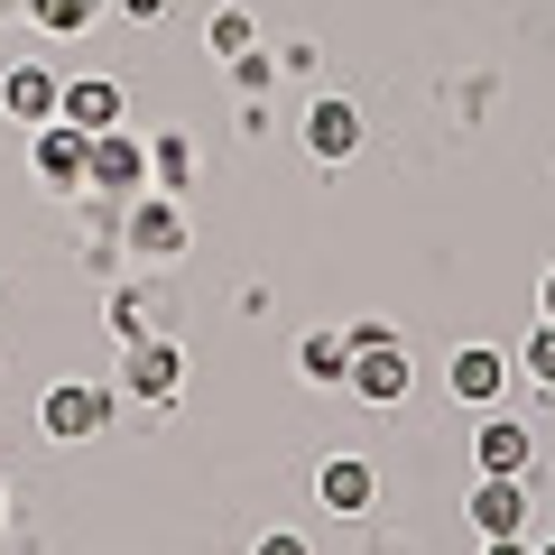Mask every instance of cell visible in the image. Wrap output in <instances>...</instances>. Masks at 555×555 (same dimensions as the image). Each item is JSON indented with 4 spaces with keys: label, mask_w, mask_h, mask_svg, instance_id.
I'll use <instances>...</instances> for the list:
<instances>
[{
    "label": "cell",
    "mask_w": 555,
    "mask_h": 555,
    "mask_svg": "<svg viewBox=\"0 0 555 555\" xmlns=\"http://www.w3.org/2000/svg\"><path fill=\"white\" fill-rule=\"evenodd\" d=\"M352 398L361 408H398V398H408V352H398L389 343V324H352Z\"/></svg>",
    "instance_id": "obj_1"
},
{
    "label": "cell",
    "mask_w": 555,
    "mask_h": 555,
    "mask_svg": "<svg viewBox=\"0 0 555 555\" xmlns=\"http://www.w3.org/2000/svg\"><path fill=\"white\" fill-rule=\"evenodd\" d=\"M38 426H47V436H102V426H112V389H93V379H65V389H47Z\"/></svg>",
    "instance_id": "obj_2"
},
{
    "label": "cell",
    "mask_w": 555,
    "mask_h": 555,
    "mask_svg": "<svg viewBox=\"0 0 555 555\" xmlns=\"http://www.w3.org/2000/svg\"><path fill=\"white\" fill-rule=\"evenodd\" d=\"M83 185H102V195H139L149 185V149L120 130H93V167H83Z\"/></svg>",
    "instance_id": "obj_3"
},
{
    "label": "cell",
    "mask_w": 555,
    "mask_h": 555,
    "mask_svg": "<svg viewBox=\"0 0 555 555\" xmlns=\"http://www.w3.org/2000/svg\"><path fill=\"white\" fill-rule=\"evenodd\" d=\"M83 167H93V139H83L75 120H47V130H38V177L56 185V195H75Z\"/></svg>",
    "instance_id": "obj_4"
},
{
    "label": "cell",
    "mask_w": 555,
    "mask_h": 555,
    "mask_svg": "<svg viewBox=\"0 0 555 555\" xmlns=\"http://www.w3.org/2000/svg\"><path fill=\"white\" fill-rule=\"evenodd\" d=\"M518 518H528V481L518 473H481L473 481V528L481 537H518Z\"/></svg>",
    "instance_id": "obj_5"
},
{
    "label": "cell",
    "mask_w": 555,
    "mask_h": 555,
    "mask_svg": "<svg viewBox=\"0 0 555 555\" xmlns=\"http://www.w3.org/2000/svg\"><path fill=\"white\" fill-rule=\"evenodd\" d=\"M120 352H130V361H120V389H130V398H167L185 379L177 343H149V334H139V343H120Z\"/></svg>",
    "instance_id": "obj_6"
},
{
    "label": "cell",
    "mask_w": 555,
    "mask_h": 555,
    "mask_svg": "<svg viewBox=\"0 0 555 555\" xmlns=\"http://www.w3.org/2000/svg\"><path fill=\"white\" fill-rule=\"evenodd\" d=\"M56 120H75L83 139H93V130H120V83H112V75L65 83V93H56Z\"/></svg>",
    "instance_id": "obj_7"
},
{
    "label": "cell",
    "mask_w": 555,
    "mask_h": 555,
    "mask_svg": "<svg viewBox=\"0 0 555 555\" xmlns=\"http://www.w3.org/2000/svg\"><path fill=\"white\" fill-rule=\"evenodd\" d=\"M306 149H315V158H352V149H361V112L334 102V93L306 102Z\"/></svg>",
    "instance_id": "obj_8"
},
{
    "label": "cell",
    "mask_w": 555,
    "mask_h": 555,
    "mask_svg": "<svg viewBox=\"0 0 555 555\" xmlns=\"http://www.w3.org/2000/svg\"><path fill=\"white\" fill-rule=\"evenodd\" d=\"M473 454H481V473H528V426L518 416H481V436H473Z\"/></svg>",
    "instance_id": "obj_9"
},
{
    "label": "cell",
    "mask_w": 555,
    "mask_h": 555,
    "mask_svg": "<svg viewBox=\"0 0 555 555\" xmlns=\"http://www.w3.org/2000/svg\"><path fill=\"white\" fill-rule=\"evenodd\" d=\"M56 93H65V83L47 75V65H20V75L0 83V102H10V120H38V130L56 120Z\"/></svg>",
    "instance_id": "obj_10"
},
{
    "label": "cell",
    "mask_w": 555,
    "mask_h": 555,
    "mask_svg": "<svg viewBox=\"0 0 555 555\" xmlns=\"http://www.w3.org/2000/svg\"><path fill=\"white\" fill-rule=\"evenodd\" d=\"M444 379H454V398L491 408V398H500V379H509V361H500L491 343H473V352H454V371H444Z\"/></svg>",
    "instance_id": "obj_11"
},
{
    "label": "cell",
    "mask_w": 555,
    "mask_h": 555,
    "mask_svg": "<svg viewBox=\"0 0 555 555\" xmlns=\"http://www.w3.org/2000/svg\"><path fill=\"white\" fill-rule=\"evenodd\" d=\"M315 491H324V509H343V518H352V509H371V491H379V481H371V463H361V454H334Z\"/></svg>",
    "instance_id": "obj_12"
},
{
    "label": "cell",
    "mask_w": 555,
    "mask_h": 555,
    "mask_svg": "<svg viewBox=\"0 0 555 555\" xmlns=\"http://www.w3.org/2000/svg\"><path fill=\"white\" fill-rule=\"evenodd\" d=\"M297 371H306V379H343V371H352V334H334V324L306 334V343H297Z\"/></svg>",
    "instance_id": "obj_13"
},
{
    "label": "cell",
    "mask_w": 555,
    "mask_h": 555,
    "mask_svg": "<svg viewBox=\"0 0 555 555\" xmlns=\"http://www.w3.org/2000/svg\"><path fill=\"white\" fill-rule=\"evenodd\" d=\"M130 241H139V250H149V259H177V214H167V204H139V214H130Z\"/></svg>",
    "instance_id": "obj_14"
},
{
    "label": "cell",
    "mask_w": 555,
    "mask_h": 555,
    "mask_svg": "<svg viewBox=\"0 0 555 555\" xmlns=\"http://www.w3.org/2000/svg\"><path fill=\"white\" fill-rule=\"evenodd\" d=\"M38 10V28H56V38H83V28L102 20V0H28Z\"/></svg>",
    "instance_id": "obj_15"
},
{
    "label": "cell",
    "mask_w": 555,
    "mask_h": 555,
    "mask_svg": "<svg viewBox=\"0 0 555 555\" xmlns=\"http://www.w3.org/2000/svg\"><path fill=\"white\" fill-rule=\"evenodd\" d=\"M214 47L222 56H250V10H214Z\"/></svg>",
    "instance_id": "obj_16"
},
{
    "label": "cell",
    "mask_w": 555,
    "mask_h": 555,
    "mask_svg": "<svg viewBox=\"0 0 555 555\" xmlns=\"http://www.w3.org/2000/svg\"><path fill=\"white\" fill-rule=\"evenodd\" d=\"M528 371L555 379V324H537V334H528Z\"/></svg>",
    "instance_id": "obj_17"
},
{
    "label": "cell",
    "mask_w": 555,
    "mask_h": 555,
    "mask_svg": "<svg viewBox=\"0 0 555 555\" xmlns=\"http://www.w3.org/2000/svg\"><path fill=\"white\" fill-rule=\"evenodd\" d=\"M112 334H120V343H139V334H149V324H139V297H112Z\"/></svg>",
    "instance_id": "obj_18"
},
{
    "label": "cell",
    "mask_w": 555,
    "mask_h": 555,
    "mask_svg": "<svg viewBox=\"0 0 555 555\" xmlns=\"http://www.w3.org/2000/svg\"><path fill=\"white\" fill-rule=\"evenodd\" d=\"M259 555H306V537H287V528H278V537H259Z\"/></svg>",
    "instance_id": "obj_19"
},
{
    "label": "cell",
    "mask_w": 555,
    "mask_h": 555,
    "mask_svg": "<svg viewBox=\"0 0 555 555\" xmlns=\"http://www.w3.org/2000/svg\"><path fill=\"white\" fill-rule=\"evenodd\" d=\"M481 555H537V546H518V537H481Z\"/></svg>",
    "instance_id": "obj_20"
},
{
    "label": "cell",
    "mask_w": 555,
    "mask_h": 555,
    "mask_svg": "<svg viewBox=\"0 0 555 555\" xmlns=\"http://www.w3.org/2000/svg\"><path fill=\"white\" fill-rule=\"evenodd\" d=\"M120 10H130V20H158V10H167V0H120Z\"/></svg>",
    "instance_id": "obj_21"
},
{
    "label": "cell",
    "mask_w": 555,
    "mask_h": 555,
    "mask_svg": "<svg viewBox=\"0 0 555 555\" xmlns=\"http://www.w3.org/2000/svg\"><path fill=\"white\" fill-rule=\"evenodd\" d=\"M546 324H555V269H546Z\"/></svg>",
    "instance_id": "obj_22"
},
{
    "label": "cell",
    "mask_w": 555,
    "mask_h": 555,
    "mask_svg": "<svg viewBox=\"0 0 555 555\" xmlns=\"http://www.w3.org/2000/svg\"><path fill=\"white\" fill-rule=\"evenodd\" d=\"M546 408H555V379H546Z\"/></svg>",
    "instance_id": "obj_23"
},
{
    "label": "cell",
    "mask_w": 555,
    "mask_h": 555,
    "mask_svg": "<svg viewBox=\"0 0 555 555\" xmlns=\"http://www.w3.org/2000/svg\"><path fill=\"white\" fill-rule=\"evenodd\" d=\"M537 555H555V546H537Z\"/></svg>",
    "instance_id": "obj_24"
}]
</instances>
